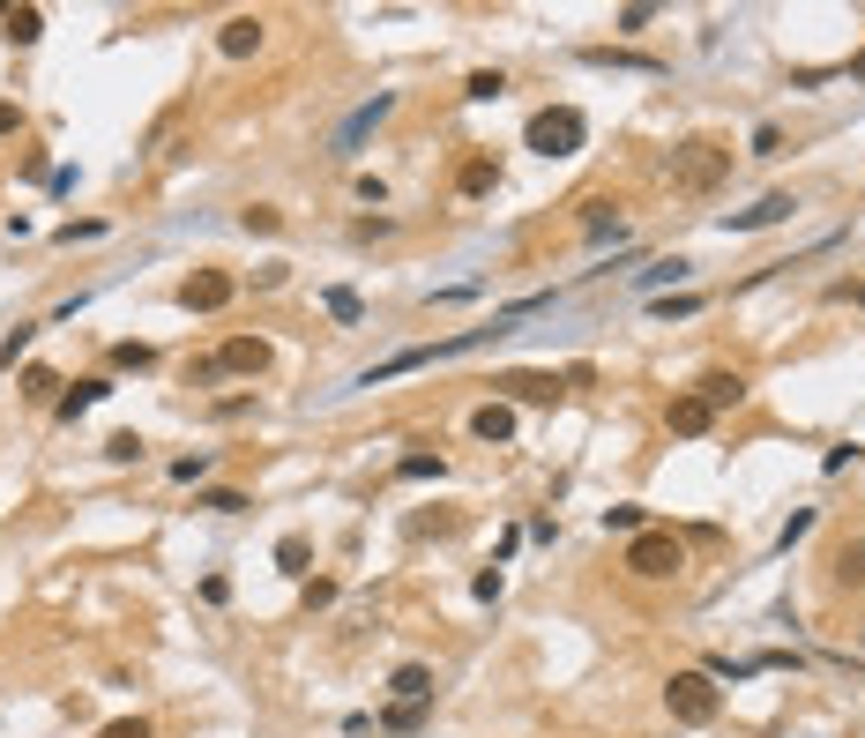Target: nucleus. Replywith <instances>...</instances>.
<instances>
[{"label": "nucleus", "mask_w": 865, "mask_h": 738, "mask_svg": "<svg viewBox=\"0 0 865 738\" xmlns=\"http://www.w3.org/2000/svg\"><path fill=\"white\" fill-rule=\"evenodd\" d=\"M523 142H530L537 157H582V142H589V120H582L575 105H545V113H530Z\"/></svg>", "instance_id": "f257e3e1"}, {"label": "nucleus", "mask_w": 865, "mask_h": 738, "mask_svg": "<svg viewBox=\"0 0 865 738\" xmlns=\"http://www.w3.org/2000/svg\"><path fill=\"white\" fill-rule=\"evenodd\" d=\"M664 708H671V724L701 731V724H716L724 694H716V679H709V671H671V687H664Z\"/></svg>", "instance_id": "f03ea898"}, {"label": "nucleus", "mask_w": 865, "mask_h": 738, "mask_svg": "<svg viewBox=\"0 0 865 738\" xmlns=\"http://www.w3.org/2000/svg\"><path fill=\"white\" fill-rule=\"evenodd\" d=\"M679 567H687V552H679V537H671V530L627 537V574H634V582H671Z\"/></svg>", "instance_id": "7ed1b4c3"}, {"label": "nucleus", "mask_w": 865, "mask_h": 738, "mask_svg": "<svg viewBox=\"0 0 865 738\" xmlns=\"http://www.w3.org/2000/svg\"><path fill=\"white\" fill-rule=\"evenodd\" d=\"M724 172H732V150H716V142H687V150H671V179H679L687 195H709Z\"/></svg>", "instance_id": "20e7f679"}, {"label": "nucleus", "mask_w": 865, "mask_h": 738, "mask_svg": "<svg viewBox=\"0 0 865 738\" xmlns=\"http://www.w3.org/2000/svg\"><path fill=\"white\" fill-rule=\"evenodd\" d=\"M388 113H396V90L366 97V105H359V113H351V120H343V127L329 134V157H359V142H366V134H373L381 120H388Z\"/></svg>", "instance_id": "39448f33"}, {"label": "nucleus", "mask_w": 865, "mask_h": 738, "mask_svg": "<svg viewBox=\"0 0 865 738\" xmlns=\"http://www.w3.org/2000/svg\"><path fill=\"white\" fill-rule=\"evenodd\" d=\"M232 277H224V269H195V277H187V284H179V306H187V314H224V306H232Z\"/></svg>", "instance_id": "423d86ee"}, {"label": "nucleus", "mask_w": 865, "mask_h": 738, "mask_svg": "<svg viewBox=\"0 0 865 738\" xmlns=\"http://www.w3.org/2000/svg\"><path fill=\"white\" fill-rule=\"evenodd\" d=\"M791 209H798V195H761L753 209H732V216H724V232H769V224H783Z\"/></svg>", "instance_id": "0eeeda50"}, {"label": "nucleus", "mask_w": 865, "mask_h": 738, "mask_svg": "<svg viewBox=\"0 0 865 738\" xmlns=\"http://www.w3.org/2000/svg\"><path fill=\"white\" fill-rule=\"evenodd\" d=\"M261 38H269L261 15H232V23L217 31V52H224V60H247V52H261Z\"/></svg>", "instance_id": "6e6552de"}, {"label": "nucleus", "mask_w": 865, "mask_h": 738, "mask_svg": "<svg viewBox=\"0 0 865 738\" xmlns=\"http://www.w3.org/2000/svg\"><path fill=\"white\" fill-rule=\"evenodd\" d=\"M694 396H701L709 410H716V418H724V410H739V403H746V373H724V366H716V373H701V388H694Z\"/></svg>", "instance_id": "1a4fd4ad"}, {"label": "nucleus", "mask_w": 865, "mask_h": 738, "mask_svg": "<svg viewBox=\"0 0 865 738\" xmlns=\"http://www.w3.org/2000/svg\"><path fill=\"white\" fill-rule=\"evenodd\" d=\"M664 425H671L679 441H701V433L716 425V410L701 403V396H671V410H664Z\"/></svg>", "instance_id": "9d476101"}, {"label": "nucleus", "mask_w": 865, "mask_h": 738, "mask_svg": "<svg viewBox=\"0 0 865 738\" xmlns=\"http://www.w3.org/2000/svg\"><path fill=\"white\" fill-rule=\"evenodd\" d=\"M217 373H269V343H261V336H232V343L217 351Z\"/></svg>", "instance_id": "9b49d317"}, {"label": "nucleus", "mask_w": 865, "mask_h": 738, "mask_svg": "<svg viewBox=\"0 0 865 738\" xmlns=\"http://www.w3.org/2000/svg\"><path fill=\"white\" fill-rule=\"evenodd\" d=\"M455 187H463L470 202H478V195H493V187H500V157H493V150H478V157H463V179H455Z\"/></svg>", "instance_id": "f8f14e48"}, {"label": "nucleus", "mask_w": 865, "mask_h": 738, "mask_svg": "<svg viewBox=\"0 0 865 738\" xmlns=\"http://www.w3.org/2000/svg\"><path fill=\"white\" fill-rule=\"evenodd\" d=\"M470 433L493 441V448H500V441H515V410H507V403H478V410H470Z\"/></svg>", "instance_id": "ddd939ff"}, {"label": "nucleus", "mask_w": 865, "mask_h": 738, "mask_svg": "<svg viewBox=\"0 0 865 738\" xmlns=\"http://www.w3.org/2000/svg\"><path fill=\"white\" fill-rule=\"evenodd\" d=\"M493 388L523 396V403H552V396H560V380H552V373H500Z\"/></svg>", "instance_id": "4468645a"}, {"label": "nucleus", "mask_w": 865, "mask_h": 738, "mask_svg": "<svg viewBox=\"0 0 865 738\" xmlns=\"http://www.w3.org/2000/svg\"><path fill=\"white\" fill-rule=\"evenodd\" d=\"M105 396H113V380H75V388H68V396H60V418H68V425H75V418H83V410H97L105 403Z\"/></svg>", "instance_id": "2eb2a0df"}, {"label": "nucleus", "mask_w": 865, "mask_h": 738, "mask_svg": "<svg viewBox=\"0 0 865 738\" xmlns=\"http://www.w3.org/2000/svg\"><path fill=\"white\" fill-rule=\"evenodd\" d=\"M582 60H589V68H634V75H657L650 52H619V45H582Z\"/></svg>", "instance_id": "dca6fc26"}, {"label": "nucleus", "mask_w": 865, "mask_h": 738, "mask_svg": "<svg viewBox=\"0 0 865 738\" xmlns=\"http://www.w3.org/2000/svg\"><path fill=\"white\" fill-rule=\"evenodd\" d=\"M388 694H396V701H433V671H425V664H396Z\"/></svg>", "instance_id": "f3484780"}, {"label": "nucleus", "mask_w": 865, "mask_h": 738, "mask_svg": "<svg viewBox=\"0 0 865 738\" xmlns=\"http://www.w3.org/2000/svg\"><path fill=\"white\" fill-rule=\"evenodd\" d=\"M322 306H329V321H343V328H359V321H366V298H359V291H343V284H336L329 298H322Z\"/></svg>", "instance_id": "a211bd4d"}, {"label": "nucleus", "mask_w": 865, "mask_h": 738, "mask_svg": "<svg viewBox=\"0 0 865 738\" xmlns=\"http://www.w3.org/2000/svg\"><path fill=\"white\" fill-rule=\"evenodd\" d=\"M8 38H15V45H38L45 38V15H38V8H8Z\"/></svg>", "instance_id": "6ab92c4d"}, {"label": "nucleus", "mask_w": 865, "mask_h": 738, "mask_svg": "<svg viewBox=\"0 0 865 738\" xmlns=\"http://www.w3.org/2000/svg\"><path fill=\"white\" fill-rule=\"evenodd\" d=\"M687 269H694V261H679V254H671V261H650V269H642V291H664V284H687Z\"/></svg>", "instance_id": "aec40b11"}, {"label": "nucleus", "mask_w": 865, "mask_h": 738, "mask_svg": "<svg viewBox=\"0 0 865 738\" xmlns=\"http://www.w3.org/2000/svg\"><path fill=\"white\" fill-rule=\"evenodd\" d=\"M306 560H314V544H306V537H277V567H284V574H299V582H306Z\"/></svg>", "instance_id": "412c9836"}, {"label": "nucleus", "mask_w": 865, "mask_h": 738, "mask_svg": "<svg viewBox=\"0 0 865 738\" xmlns=\"http://www.w3.org/2000/svg\"><path fill=\"white\" fill-rule=\"evenodd\" d=\"M195 507H209V515H247V492H239V485H217V492H202Z\"/></svg>", "instance_id": "4be33fe9"}, {"label": "nucleus", "mask_w": 865, "mask_h": 738, "mask_svg": "<svg viewBox=\"0 0 865 738\" xmlns=\"http://www.w3.org/2000/svg\"><path fill=\"white\" fill-rule=\"evenodd\" d=\"M582 232H589V239H619V216H612V202H589V209H582Z\"/></svg>", "instance_id": "5701e85b"}, {"label": "nucleus", "mask_w": 865, "mask_h": 738, "mask_svg": "<svg viewBox=\"0 0 865 738\" xmlns=\"http://www.w3.org/2000/svg\"><path fill=\"white\" fill-rule=\"evenodd\" d=\"M31 336H38V321H15L8 336H0V366H15L23 351H31Z\"/></svg>", "instance_id": "b1692460"}, {"label": "nucleus", "mask_w": 865, "mask_h": 738, "mask_svg": "<svg viewBox=\"0 0 865 738\" xmlns=\"http://www.w3.org/2000/svg\"><path fill=\"white\" fill-rule=\"evenodd\" d=\"M500 90H507V75H500V68H478V75L463 82V97H478V105H486V97H500Z\"/></svg>", "instance_id": "393cba45"}, {"label": "nucleus", "mask_w": 865, "mask_h": 738, "mask_svg": "<svg viewBox=\"0 0 865 738\" xmlns=\"http://www.w3.org/2000/svg\"><path fill=\"white\" fill-rule=\"evenodd\" d=\"M381 724H388V731H418V724H425V701H396Z\"/></svg>", "instance_id": "a878e982"}, {"label": "nucleus", "mask_w": 865, "mask_h": 738, "mask_svg": "<svg viewBox=\"0 0 865 738\" xmlns=\"http://www.w3.org/2000/svg\"><path fill=\"white\" fill-rule=\"evenodd\" d=\"M239 224H247V232H284V209L254 202V209H239Z\"/></svg>", "instance_id": "bb28decb"}, {"label": "nucleus", "mask_w": 865, "mask_h": 738, "mask_svg": "<svg viewBox=\"0 0 865 738\" xmlns=\"http://www.w3.org/2000/svg\"><path fill=\"white\" fill-rule=\"evenodd\" d=\"M605 530H619V537H642L650 523H642V507H605Z\"/></svg>", "instance_id": "cd10ccee"}, {"label": "nucleus", "mask_w": 865, "mask_h": 738, "mask_svg": "<svg viewBox=\"0 0 865 738\" xmlns=\"http://www.w3.org/2000/svg\"><path fill=\"white\" fill-rule=\"evenodd\" d=\"M687 314H701L694 291H679V298H657V321H687Z\"/></svg>", "instance_id": "c85d7f7f"}, {"label": "nucleus", "mask_w": 865, "mask_h": 738, "mask_svg": "<svg viewBox=\"0 0 865 738\" xmlns=\"http://www.w3.org/2000/svg\"><path fill=\"white\" fill-rule=\"evenodd\" d=\"M52 388H60V373H45V366H31V373H23V396H31V403H45Z\"/></svg>", "instance_id": "c756f323"}, {"label": "nucleus", "mask_w": 865, "mask_h": 738, "mask_svg": "<svg viewBox=\"0 0 865 738\" xmlns=\"http://www.w3.org/2000/svg\"><path fill=\"white\" fill-rule=\"evenodd\" d=\"M150 359H157L150 343H113V366H135V373H142V366H150Z\"/></svg>", "instance_id": "7c9ffc66"}, {"label": "nucleus", "mask_w": 865, "mask_h": 738, "mask_svg": "<svg viewBox=\"0 0 865 738\" xmlns=\"http://www.w3.org/2000/svg\"><path fill=\"white\" fill-rule=\"evenodd\" d=\"M105 455H113V462H135V455H142V433H113Z\"/></svg>", "instance_id": "2f4dec72"}, {"label": "nucleus", "mask_w": 865, "mask_h": 738, "mask_svg": "<svg viewBox=\"0 0 865 738\" xmlns=\"http://www.w3.org/2000/svg\"><path fill=\"white\" fill-rule=\"evenodd\" d=\"M202 470H209V455H179V462H172V485H195Z\"/></svg>", "instance_id": "473e14b6"}, {"label": "nucleus", "mask_w": 865, "mask_h": 738, "mask_svg": "<svg viewBox=\"0 0 865 738\" xmlns=\"http://www.w3.org/2000/svg\"><path fill=\"white\" fill-rule=\"evenodd\" d=\"M441 470H448L441 455H404V478H441Z\"/></svg>", "instance_id": "72a5a7b5"}, {"label": "nucleus", "mask_w": 865, "mask_h": 738, "mask_svg": "<svg viewBox=\"0 0 865 738\" xmlns=\"http://www.w3.org/2000/svg\"><path fill=\"white\" fill-rule=\"evenodd\" d=\"M806 530H814V507H798V515L783 523V537H776V544H783V552H791V544H798V537H806Z\"/></svg>", "instance_id": "f704fd0d"}, {"label": "nucleus", "mask_w": 865, "mask_h": 738, "mask_svg": "<svg viewBox=\"0 0 865 738\" xmlns=\"http://www.w3.org/2000/svg\"><path fill=\"white\" fill-rule=\"evenodd\" d=\"M470 589H478V605H500V589H507V582H500V567H486Z\"/></svg>", "instance_id": "c9c22d12"}, {"label": "nucleus", "mask_w": 865, "mask_h": 738, "mask_svg": "<svg viewBox=\"0 0 865 738\" xmlns=\"http://www.w3.org/2000/svg\"><path fill=\"white\" fill-rule=\"evenodd\" d=\"M650 23H657V8H642V0H634V8H619V31H650Z\"/></svg>", "instance_id": "e433bc0d"}, {"label": "nucleus", "mask_w": 865, "mask_h": 738, "mask_svg": "<svg viewBox=\"0 0 865 738\" xmlns=\"http://www.w3.org/2000/svg\"><path fill=\"white\" fill-rule=\"evenodd\" d=\"M835 574H843L851 589H865V552H843V560H835Z\"/></svg>", "instance_id": "4c0bfd02"}, {"label": "nucleus", "mask_w": 865, "mask_h": 738, "mask_svg": "<svg viewBox=\"0 0 865 738\" xmlns=\"http://www.w3.org/2000/svg\"><path fill=\"white\" fill-rule=\"evenodd\" d=\"M97 738H150V724H142V716H120V724H105Z\"/></svg>", "instance_id": "58836bf2"}, {"label": "nucleus", "mask_w": 865, "mask_h": 738, "mask_svg": "<svg viewBox=\"0 0 865 738\" xmlns=\"http://www.w3.org/2000/svg\"><path fill=\"white\" fill-rule=\"evenodd\" d=\"M783 150V127H753V157H776Z\"/></svg>", "instance_id": "ea45409f"}, {"label": "nucleus", "mask_w": 865, "mask_h": 738, "mask_svg": "<svg viewBox=\"0 0 865 738\" xmlns=\"http://www.w3.org/2000/svg\"><path fill=\"white\" fill-rule=\"evenodd\" d=\"M97 232H105L97 216H83V224H60V246H75V239H97Z\"/></svg>", "instance_id": "a19ab883"}, {"label": "nucleus", "mask_w": 865, "mask_h": 738, "mask_svg": "<svg viewBox=\"0 0 865 738\" xmlns=\"http://www.w3.org/2000/svg\"><path fill=\"white\" fill-rule=\"evenodd\" d=\"M15 127H23V113H15V105L0 97V134H15Z\"/></svg>", "instance_id": "79ce46f5"}, {"label": "nucleus", "mask_w": 865, "mask_h": 738, "mask_svg": "<svg viewBox=\"0 0 865 738\" xmlns=\"http://www.w3.org/2000/svg\"><path fill=\"white\" fill-rule=\"evenodd\" d=\"M851 298H858V306H865V284H851Z\"/></svg>", "instance_id": "37998d69"}]
</instances>
